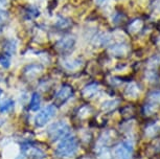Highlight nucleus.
<instances>
[{"label":"nucleus","instance_id":"obj_16","mask_svg":"<svg viewBox=\"0 0 160 159\" xmlns=\"http://www.w3.org/2000/svg\"><path fill=\"white\" fill-rule=\"evenodd\" d=\"M0 65L3 68H8L11 66V60H10V56L8 55H2L0 56Z\"/></svg>","mask_w":160,"mask_h":159},{"label":"nucleus","instance_id":"obj_1","mask_svg":"<svg viewBox=\"0 0 160 159\" xmlns=\"http://www.w3.org/2000/svg\"><path fill=\"white\" fill-rule=\"evenodd\" d=\"M78 151V142L73 135L68 134L62 139H60V142L56 147L55 154L57 157L61 159L71 158L77 154Z\"/></svg>","mask_w":160,"mask_h":159},{"label":"nucleus","instance_id":"obj_20","mask_svg":"<svg viewBox=\"0 0 160 159\" xmlns=\"http://www.w3.org/2000/svg\"><path fill=\"white\" fill-rule=\"evenodd\" d=\"M152 10L157 13H160V0H154L152 3Z\"/></svg>","mask_w":160,"mask_h":159},{"label":"nucleus","instance_id":"obj_10","mask_svg":"<svg viewBox=\"0 0 160 159\" xmlns=\"http://www.w3.org/2000/svg\"><path fill=\"white\" fill-rule=\"evenodd\" d=\"M41 106V97L38 92H34L32 94L31 102H29V109L32 111H38Z\"/></svg>","mask_w":160,"mask_h":159},{"label":"nucleus","instance_id":"obj_13","mask_svg":"<svg viewBox=\"0 0 160 159\" xmlns=\"http://www.w3.org/2000/svg\"><path fill=\"white\" fill-rule=\"evenodd\" d=\"M142 21H141L140 19H136V20H133L131 23L129 24V31L131 32H139L141 27H142Z\"/></svg>","mask_w":160,"mask_h":159},{"label":"nucleus","instance_id":"obj_9","mask_svg":"<svg viewBox=\"0 0 160 159\" xmlns=\"http://www.w3.org/2000/svg\"><path fill=\"white\" fill-rule=\"evenodd\" d=\"M42 70H43V67L41 65L32 64V65H28L24 69V74H25L28 79H34V77H38L42 72Z\"/></svg>","mask_w":160,"mask_h":159},{"label":"nucleus","instance_id":"obj_11","mask_svg":"<svg viewBox=\"0 0 160 159\" xmlns=\"http://www.w3.org/2000/svg\"><path fill=\"white\" fill-rule=\"evenodd\" d=\"M111 50H112V52L114 55L122 56V55H126V53L128 52L129 47L126 43H117L114 45V46L111 47Z\"/></svg>","mask_w":160,"mask_h":159},{"label":"nucleus","instance_id":"obj_8","mask_svg":"<svg viewBox=\"0 0 160 159\" xmlns=\"http://www.w3.org/2000/svg\"><path fill=\"white\" fill-rule=\"evenodd\" d=\"M75 44V38L68 36V37L62 38L61 40H59L57 42L56 47L60 52H67L69 50H71V48H73Z\"/></svg>","mask_w":160,"mask_h":159},{"label":"nucleus","instance_id":"obj_6","mask_svg":"<svg viewBox=\"0 0 160 159\" xmlns=\"http://www.w3.org/2000/svg\"><path fill=\"white\" fill-rule=\"evenodd\" d=\"M133 154V146L130 142H123L114 151L116 159H131Z\"/></svg>","mask_w":160,"mask_h":159},{"label":"nucleus","instance_id":"obj_18","mask_svg":"<svg viewBox=\"0 0 160 159\" xmlns=\"http://www.w3.org/2000/svg\"><path fill=\"white\" fill-rule=\"evenodd\" d=\"M8 15L7 12L0 11V32H1L2 27H3V25H4L5 21L8 20Z\"/></svg>","mask_w":160,"mask_h":159},{"label":"nucleus","instance_id":"obj_17","mask_svg":"<svg viewBox=\"0 0 160 159\" xmlns=\"http://www.w3.org/2000/svg\"><path fill=\"white\" fill-rule=\"evenodd\" d=\"M70 25H71V22L68 19H65V18H63V19H59L58 21H57V26L60 28H67Z\"/></svg>","mask_w":160,"mask_h":159},{"label":"nucleus","instance_id":"obj_7","mask_svg":"<svg viewBox=\"0 0 160 159\" xmlns=\"http://www.w3.org/2000/svg\"><path fill=\"white\" fill-rule=\"evenodd\" d=\"M22 152L24 155L28 156L29 159H45L46 158V153L39 147L32 145H24L22 147Z\"/></svg>","mask_w":160,"mask_h":159},{"label":"nucleus","instance_id":"obj_12","mask_svg":"<svg viewBox=\"0 0 160 159\" xmlns=\"http://www.w3.org/2000/svg\"><path fill=\"white\" fill-rule=\"evenodd\" d=\"M98 91V85L95 83H92L90 85L86 86L83 90V95L85 97H92L96 92Z\"/></svg>","mask_w":160,"mask_h":159},{"label":"nucleus","instance_id":"obj_3","mask_svg":"<svg viewBox=\"0 0 160 159\" xmlns=\"http://www.w3.org/2000/svg\"><path fill=\"white\" fill-rule=\"evenodd\" d=\"M57 112V108L55 105H48V106L44 107L43 109L40 110L36 114L34 118L35 126L37 128H42L47 124L50 119L55 117Z\"/></svg>","mask_w":160,"mask_h":159},{"label":"nucleus","instance_id":"obj_15","mask_svg":"<svg viewBox=\"0 0 160 159\" xmlns=\"http://www.w3.org/2000/svg\"><path fill=\"white\" fill-rule=\"evenodd\" d=\"M14 101L13 100H7L0 105V113H7L11 111L14 108Z\"/></svg>","mask_w":160,"mask_h":159},{"label":"nucleus","instance_id":"obj_14","mask_svg":"<svg viewBox=\"0 0 160 159\" xmlns=\"http://www.w3.org/2000/svg\"><path fill=\"white\" fill-rule=\"evenodd\" d=\"M16 49H17V44L16 42L14 40H8L7 41V43L4 45V50L7 52V55H12V53H15L16 52Z\"/></svg>","mask_w":160,"mask_h":159},{"label":"nucleus","instance_id":"obj_2","mask_svg":"<svg viewBox=\"0 0 160 159\" xmlns=\"http://www.w3.org/2000/svg\"><path fill=\"white\" fill-rule=\"evenodd\" d=\"M71 130L69 125L64 121H59L57 122H53L52 125L48 128L47 134L48 137L52 140V142H57L59 139H62L66 135L70 134Z\"/></svg>","mask_w":160,"mask_h":159},{"label":"nucleus","instance_id":"obj_5","mask_svg":"<svg viewBox=\"0 0 160 159\" xmlns=\"http://www.w3.org/2000/svg\"><path fill=\"white\" fill-rule=\"evenodd\" d=\"M72 95H73V88L70 85H63L57 92L55 97V103L58 106H62L69 98L72 97Z\"/></svg>","mask_w":160,"mask_h":159},{"label":"nucleus","instance_id":"obj_21","mask_svg":"<svg viewBox=\"0 0 160 159\" xmlns=\"http://www.w3.org/2000/svg\"><path fill=\"white\" fill-rule=\"evenodd\" d=\"M105 1H106V0H95V2H96V3H98V5L102 4V3H104Z\"/></svg>","mask_w":160,"mask_h":159},{"label":"nucleus","instance_id":"obj_4","mask_svg":"<svg viewBox=\"0 0 160 159\" xmlns=\"http://www.w3.org/2000/svg\"><path fill=\"white\" fill-rule=\"evenodd\" d=\"M160 104V90H157V91H153L151 92L148 97V103L144 105L143 111L144 114L150 115L157 109V107L159 106Z\"/></svg>","mask_w":160,"mask_h":159},{"label":"nucleus","instance_id":"obj_19","mask_svg":"<svg viewBox=\"0 0 160 159\" xmlns=\"http://www.w3.org/2000/svg\"><path fill=\"white\" fill-rule=\"evenodd\" d=\"M128 95H133V97H136L138 93V89L135 85H131L128 87Z\"/></svg>","mask_w":160,"mask_h":159}]
</instances>
